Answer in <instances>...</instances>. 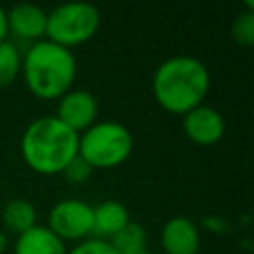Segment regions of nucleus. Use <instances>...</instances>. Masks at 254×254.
<instances>
[{
	"label": "nucleus",
	"instance_id": "0eeeda50",
	"mask_svg": "<svg viewBox=\"0 0 254 254\" xmlns=\"http://www.w3.org/2000/svg\"><path fill=\"white\" fill-rule=\"evenodd\" d=\"M56 117L79 135L97 121V99L87 89H69L58 99Z\"/></svg>",
	"mask_w": 254,
	"mask_h": 254
},
{
	"label": "nucleus",
	"instance_id": "dca6fc26",
	"mask_svg": "<svg viewBox=\"0 0 254 254\" xmlns=\"http://www.w3.org/2000/svg\"><path fill=\"white\" fill-rule=\"evenodd\" d=\"M230 36L236 44L250 48L254 44V10L252 4H248L246 10L238 12L230 24Z\"/></svg>",
	"mask_w": 254,
	"mask_h": 254
},
{
	"label": "nucleus",
	"instance_id": "f03ea898",
	"mask_svg": "<svg viewBox=\"0 0 254 254\" xmlns=\"http://www.w3.org/2000/svg\"><path fill=\"white\" fill-rule=\"evenodd\" d=\"M79 135L65 127L56 115L32 121L20 141L24 163L38 175H60L77 157Z\"/></svg>",
	"mask_w": 254,
	"mask_h": 254
},
{
	"label": "nucleus",
	"instance_id": "2eb2a0df",
	"mask_svg": "<svg viewBox=\"0 0 254 254\" xmlns=\"http://www.w3.org/2000/svg\"><path fill=\"white\" fill-rule=\"evenodd\" d=\"M20 71H22V56L18 48L8 40L0 42V87H8L10 83H14Z\"/></svg>",
	"mask_w": 254,
	"mask_h": 254
},
{
	"label": "nucleus",
	"instance_id": "39448f33",
	"mask_svg": "<svg viewBox=\"0 0 254 254\" xmlns=\"http://www.w3.org/2000/svg\"><path fill=\"white\" fill-rule=\"evenodd\" d=\"M99 10L87 2L60 4L48 12L46 40L71 50L73 46L85 44L99 30Z\"/></svg>",
	"mask_w": 254,
	"mask_h": 254
},
{
	"label": "nucleus",
	"instance_id": "1a4fd4ad",
	"mask_svg": "<svg viewBox=\"0 0 254 254\" xmlns=\"http://www.w3.org/2000/svg\"><path fill=\"white\" fill-rule=\"evenodd\" d=\"M48 12L36 4H16L6 12L8 34L20 40L40 42L46 36Z\"/></svg>",
	"mask_w": 254,
	"mask_h": 254
},
{
	"label": "nucleus",
	"instance_id": "6e6552de",
	"mask_svg": "<svg viewBox=\"0 0 254 254\" xmlns=\"http://www.w3.org/2000/svg\"><path fill=\"white\" fill-rule=\"evenodd\" d=\"M224 117L210 105H198L183 115L185 135L198 147H210L224 135Z\"/></svg>",
	"mask_w": 254,
	"mask_h": 254
},
{
	"label": "nucleus",
	"instance_id": "20e7f679",
	"mask_svg": "<svg viewBox=\"0 0 254 254\" xmlns=\"http://www.w3.org/2000/svg\"><path fill=\"white\" fill-rule=\"evenodd\" d=\"M133 135L119 121H95L79 133L77 155L91 169H113L129 159Z\"/></svg>",
	"mask_w": 254,
	"mask_h": 254
},
{
	"label": "nucleus",
	"instance_id": "ddd939ff",
	"mask_svg": "<svg viewBox=\"0 0 254 254\" xmlns=\"http://www.w3.org/2000/svg\"><path fill=\"white\" fill-rule=\"evenodd\" d=\"M36 220H38L36 206L26 198H12L2 208V222H4L6 230L16 236H20L22 232L36 226L38 224Z\"/></svg>",
	"mask_w": 254,
	"mask_h": 254
},
{
	"label": "nucleus",
	"instance_id": "aec40b11",
	"mask_svg": "<svg viewBox=\"0 0 254 254\" xmlns=\"http://www.w3.org/2000/svg\"><path fill=\"white\" fill-rule=\"evenodd\" d=\"M6 248H8V238H6V234L0 230V254H4Z\"/></svg>",
	"mask_w": 254,
	"mask_h": 254
},
{
	"label": "nucleus",
	"instance_id": "6ab92c4d",
	"mask_svg": "<svg viewBox=\"0 0 254 254\" xmlns=\"http://www.w3.org/2000/svg\"><path fill=\"white\" fill-rule=\"evenodd\" d=\"M8 36V24H6V10L0 6V42H4Z\"/></svg>",
	"mask_w": 254,
	"mask_h": 254
},
{
	"label": "nucleus",
	"instance_id": "9b49d317",
	"mask_svg": "<svg viewBox=\"0 0 254 254\" xmlns=\"http://www.w3.org/2000/svg\"><path fill=\"white\" fill-rule=\"evenodd\" d=\"M129 222L127 206L119 200H103L93 206V238L111 240Z\"/></svg>",
	"mask_w": 254,
	"mask_h": 254
},
{
	"label": "nucleus",
	"instance_id": "7ed1b4c3",
	"mask_svg": "<svg viewBox=\"0 0 254 254\" xmlns=\"http://www.w3.org/2000/svg\"><path fill=\"white\" fill-rule=\"evenodd\" d=\"M77 64L71 50L50 40L34 42L22 58V77L38 99H60L71 89Z\"/></svg>",
	"mask_w": 254,
	"mask_h": 254
},
{
	"label": "nucleus",
	"instance_id": "9d476101",
	"mask_svg": "<svg viewBox=\"0 0 254 254\" xmlns=\"http://www.w3.org/2000/svg\"><path fill=\"white\" fill-rule=\"evenodd\" d=\"M161 246L165 254H196L200 234L196 224L187 216H173L161 228Z\"/></svg>",
	"mask_w": 254,
	"mask_h": 254
},
{
	"label": "nucleus",
	"instance_id": "f8f14e48",
	"mask_svg": "<svg viewBox=\"0 0 254 254\" xmlns=\"http://www.w3.org/2000/svg\"><path fill=\"white\" fill-rule=\"evenodd\" d=\"M65 242L60 240L48 226L36 224L16 236L14 254H65Z\"/></svg>",
	"mask_w": 254,
	"mask_h": 254
},
{
	"label": "nucleus",
	"instance_id": "a211bd4d",
	"mask_svg": "<svg viewBox=\"0 0 254 254\" xmlns=\"http://www.w3.org/2000/svg\"><path fill=\"white\" fill-rule=\"evenodd\" d=\"M93 169L77 155L65 169H64V175H65V179L67 181H71V183H83L87 177H89V173H91Z\"/></svg>",
	"mask_w": 254,
	"mask_h": 254
},
{
	"label": "nucleus",
	"instance_id": "f3484780",
	"mask_svg": "<svg viewBox=\"0 0 254 254\" xmlns=\"http://www.w3.org/2000/svg\"><path fill=\"white\" fill-rule=\"evenodd\" d=\"M65 254H117V252H115V248L111 246L109 240L85 238L79 244H75L71 250H67Z\"/></svg>",
	"mask_w": 254,
	"mask_h": 254
},
{
	"label": "nucleus",
	"instance_id": "423d86ee",
	"mask_svg": "<svg viewBox=\"0 0 254 254\" xmlns=\"http://www.w3.org/2000/svg\"><path fill=\"white\" fill-rule=\"evenodd\" d=\"M48 228L64 242H81L93 232V206L79 198L58 200L48 214Z\"/></svg>",
	"mask_w": 254,
	"mask_h": 254
},
{
	"label": "nucleus",
	"instance_id": "4468645a",
	"mask_svg": "<svg viewBox=\"0 0 254 254\" xmlns=\"http://www.w3.org/2000/svg\"><path fill=\"white\" fill-rule=\"evenodd\" d=\"M111 246L117 254H149L147 250V232L137 222H127L111 240Z\"/></svg>",
	"mask_w": 254,
	"mask_h": 254
},
{
	"label": "nucleus",
	"instance_id": "f257e3e1",
	"mask_svg": "<svg viewBox=\"0 0 254 254\" xmlns=\"http://www.w3.org/2000/svg\"><path fill=\"white\" fill-rule=\"evenodd\" d=\"M208 89L210 71L192 56H173L161 62L151 79L155 101L175 115H185L202 105Z\"/></svg>",
	"mask_w": 254,
	"mask_h": 254
}]
</instances>
